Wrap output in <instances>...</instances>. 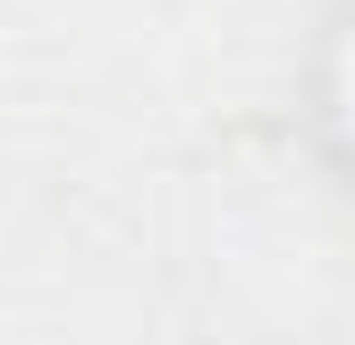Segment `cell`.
<instances>
[{
    "label": "cell",
    "instance_id": "6da1fadb",
    "mask_svg": "<svg viewBox=\"0 0 355 345\" xmlns=\"http://www.w3.org/2000/svg\"><path fill=\"white\" fill-rule=\"evenodd\" d=\"M336 87H346V125H355V48H346V77H336Z\"/></svg>",
    "mask_w": 355,
    "mask_h": 345
}]
</instances>
